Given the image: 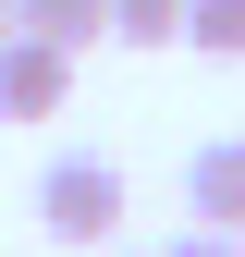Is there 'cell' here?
I'll use <instances>...</instances> for the list:
<instances>
[{
	"label": "cell",
	"instance_id": "cell-4",
	"mask_svg": "<svg viewBox=\"0 0 245 257\" xmlns=\"http://www.w3.org/2000/svg\"><path fill=\"white\" fill-rule=\"evenodd\" d=\"M13 25H25V37H61V49L86 61V49L110 37V0H13Z\"/></svg>",
	"mask_w": 245,
	"mask_h": 257
},
{
	"label": "cell",
	"instance_id": "cell-6",
	"mask_svg": "<svg viewBox=\"0 0 245 257\" xmlns=\"http://www.w3.org/2000/svg\"><path fill=\"white\" fill-rule=\"evenodd\" d=\"M110 37H135V49H172V37H184V0H110Z\"/></svg>",
	"mask_w": 245,
	"mask_h": 257
},
{
	"label": "cell",
	"instance_id": "cell-5",
	"mask_svg": "<svg viewBox=\"0 0 245 257\" xmlns=\"http://www.w3.org/2000/svg\"><path fill=\"white\" fill-rule=\"evenodd\" d=\"M184 49H208V61H245V0H184Z\"/></svg>",
	"mask_w": 245,
	"mask_h": 257
},
{
	"label": "cell",
	"instance_id": "cell-2",
	"mask_svg": "<svg viewBox=\"0 0 245 257\" xmlns=\"http://www.w3.org/2000/svg\"><path fill=\"white\" fill-rule=\"evenodd\" d=\"M61 98H74V49L61 37H0V122H61Z\"/></svg>",
	"mask_w": 245,
	"mask_h": 257
},
{
	"label": "cell",
	"instance_id": "cell-3",
	"mask_svg": "<svg viewBox=\"0 0 245 257\" xmlns=\"http://www.w3.org/2000/svg\"><path fill=\"white\" fill-rule=\"evenodd\" d=\"M184 208H196L208 233H245V135H208L184 159Z\"/></svg>",
	"mask_w": 245,
	"mask_h": 257
},
{
	"label": "cell",
	"instance_id": "cell-7",
	"mask_svg": "<svg viewBox=\"0 0 245 257\" xmlns=\"http://www.w3.org/2000/svg\"><path fill=\"white\" fill-rule=\"evenodd\" d=\"M160 257H245V233H208V220H196V233H172Z\"/></svg>",
	"mask_w": 245,
	"mask_h": 257
},
{
	"label": "cell",
	"instance_id": "cell-1",
	"mask_svg": "<svg viewBox=\"0 0 245 257\" xmlns=\"http://www.w3.org/2000/svg\"><path fill=\"white\" fill-rule=\"evenodd\" d=\"M37 233H49V245H74V257H98V245L122 233V159L61 147L49 172H37Z\"/></svg>",
	"mask_w": 245,
	"mask_h": 257
},
{
	"label": "cell",
	"instance_id": "cell-8",
	"mask_svg": "<svg viewBox=\"0 0 245 257\" xmlns=\"http://www.w3.org/2000/svg\"><path fill=\"white\" fill-rule=\"evenodd\" d=\"M0 37H13V0H0Z\"/></svg>",
	"mask_w": 245,
	"mask_h": 257
}]
</instances>
